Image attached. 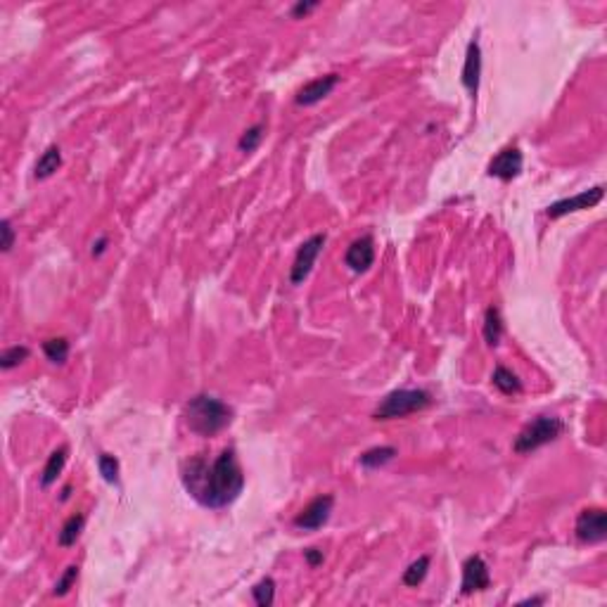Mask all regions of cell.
Wrapping results in <instances>:
<instances>
[{
    "mask_svg": "<svg viewBox=\"0 0 607 607\" xmlns=\"http://www.w3.org/2000/svg\"><path fill=\"white\" fill-rule=\"evenodd\" d=\"M491 586V577H489V565L484 562L482 555H472L463 562V584L461 589L463 593H475V591H487Z\"/></svg>",
    "mask_w": 607,
    "mask_h": 607,
    "instance_id": "obj_9",
    "label": "cell"
},
{
    "mask_svg": "<svg viewBox=\"0 0 607 607\" xmlns=\"http://www.w3.org/2000/svg\"><path fill=\"white\" fill-rule=\"evenodd\" d=\"M480 76H482V50L480 43L472 40L468 45V55H465V67H463V86L472 96L480 88Z\"/></svg>",
    "mask_w": 607,
    "mask_h": 607,
    "instance_id": "obj_13",
    "label": "cell"
},
{
    "mask_svg": "<svg viewBox=\"0 0 607 607\" xmlns=\"http://www.w3.org/2000/svg\"><path fill=\"white\" fill-rule=\"evenodd\" d=\"M105 247H107V238H100L98 245H93V256H100V254H103Z\"/></svg>",
    "mask_w": 607,
    "mask_h": 607,
    "instance_id": "obj_30",
    "label": "cell"
},
{
    "mask_svg": "<svg viewBox=\"0 0 607 607\" xmlns=\"http://www.w3.org/2000/svg\"><path fill=\"white\" fill-rule=\"evenodd\" d=\"M323 245H325V235L318 233V235H313V238H308L299 249H296L292 271H289V282H292V285H301V282L308 278L316 259H318V254L323 252Z\"/></svg>",
    "mask_w": 607,
    "mask_h": 607,
    "instance_id": "obj_6",
    "label": "cell"
},
{
    "mask_svg": "<svg viewBox=\"0 0 607 607\" xmlns=\"http://www.w3.org/2000/svg\"><path fill=\"white\" fill-rule=\"evenodd\" d=\"M183 487L204 508L221 510L235 503L245 489V475L233 449H226L216 461L195 456L183 465Z\"/></svg>",
    "mask_w": 607,
    "mask_h": 607,
    "instance_id": "obj_1",
    "label": "cell"
},
{
    "mask_svg": "<svg viewBox=\"0 0 607 607\" xmlns=\"http://www.w3.org/2000/svg\"><path fill=\"white\" fill-rule=\"evenodd\" d=\"M76 577H79V567H76V565H71V567H67V570H64V574L57 579L55 591H52V593H55V596H59V598L67 596V593L71 591L74 582H76Z\"/></svg>",
    "mask_w": 607,
    "mask_h": 607,
    "instance_id": "obj_26",
    "label": "cell"
},
{
    "mask_svg": "<svg viewBox=\"0 0 607 607\" xmlns=\"http://www.w3.org/2000/svg\"><path fill=\"white\" fill-rule=\"evenodd\" d=\"M491 380H494V387L501 389L503 394H519L522 392V382H519V377L505 366H498L494 370V377H491Z\"/></svg>",
    "mask_w": 607,
    "mask_h": 607,
    "instance_id": "obj_19",
    "label": "cell"
},
{
    "mask_svg": "<svg viewBox=\"0 0 607 607\" xmlns=\"http://www.w3.org/2000/svg\"><path fill=\"white\" fill-rule=\"evenodd\" d=\"M67 453H69V449L67 446H59L57 451H52V456L48 458V465H45V470H43V477H40V484H43V487L55 484L57 475L62 472L64 463H67Z\"/></svg>",
    "mask_w": 607,
    "mask_h": 607,
    "instance_id": "obj_17",
    "label": "cell"
},
{
    "mask_svg": "<svg viewBox=\"0 0 607 607\" xmlns=\"http://www.w3.org/2000/svg\"><path fill=\"white\" fill-rule=\"evenodd\" d=\"M316 8H318V3H296L292 8V17H304Z\"/></svg>",
    "mask_w": 607,
    "mask_h": 607,
    "instance_id": "obj_29",
    "label": "cell"
},
{
    "mask_svg": "<svg viewBox=\"0 0 607 607\" xmlns=\"http://www.w3.org/2000/svg\"><path fill=\"white\" fill-rule=\"evenodd\" d=\"M375 261V242L370 235H363V238L354 240L349 245L347 254H344V264L352 268L354 273H366Z\"/></svg>",
    "mask_w": 607,
    "mask_h": 607,
    "instance_id": "obj_10",
    "label": "cell"
},
{
    "mask_svg": "<svg viewBox=\"0 0 607 607\" xmlns=\"http://www.w3.org/2000/svg\"><path fill=\"white\" fill-rule=\"evenodd\" d=\"M427 570H429V557H427V555H420L406 572H403V584H406V586L422 584V579L427 577Z\"/></svg>",
    "mask_w": 607,
    "mask_h": 607,
    "instance_id": "obj_22",
    "label": "cell"
},
{
    "mask_svg": "<svg viewBox=\"0 0 607 607\" xmlns=\"http://www.w3.org/2000/svg\"><path fill=\"white\" fill-rule=\"evenodd\" d=\"M83 524H86V517L81 515V512H76V515H71L67 522L62 524V529H59L57 534V541L62 548H71L74 543H76V538L81 536V531H83Z\"/></svg>",
    "mask_w": 607,
    "mask_h": 607,
    "instance_id": "obj_16",
    "label": "cell"
},
{
    "mask_svg": "<svg viewBox=\"0 0 607 607\" xmlns=\"http://www.w3.org/2000/svg\"><path fill=\"white\" fill-rule=\"evenodd\" d=\"M0 235H3V240H0V249H3V252H10V249L15 247V228H12L10 219L0 221Z\"/></svg>",
    "mask_w": 607,
    "mask_h": 607,
    "instance_id": "obj_27",
    "label": "cell"
},
{
    "mask_svg": "<svg viewBox=\"0 0 607 607\" xmlns=\"http://www.w3.org/2000/svg\"><path fill=\"white\" fill-rule=\"evenodd\" d=\"M545 598H527V600H522V605H541Z\"/></svg>",
    "mask_w": 607,
    "mask_h": 607,
    "instance_id": "obj_31",
    "label": "cell"
},
{
    "mask_svg": "<svg viewBox=\"0 0 607 607\" xmlns=\"http://www.w3.org/2000/svg\"><path fill=\"white\" fill-rule=\"evenodd\" d=\"M183 417L187 429L200 437H216L233 422V408L209 394H197L185 403Z\"/></svg>",
    "mask_w": 607,
    "mask_h": 607,
    "instance_id": "obj_2",
    "label": "cell"
},
{
    "mask_svg": "<svg viewBox=\"0 0 607 607\" xmlns=\"http://www.w3.org/2000/svg\"><path fill=\"white\" fill-rule=\"evenodd\" d=\"M59 164H62V154H59V147L57 145H50L48 150L40 154V159L36 161V168H33V176L38 180L43 178H50L52 173L57 171Z\"/></svg>",
    "mask_w": 607,
    "mask_h": 607,
    "instance_id": "obj_14",
    "label": "cell"
},
{
    "mask_svg": "<svg viewBox=\"0 0 607 607\" xmlns=\"http://www.w3.org/2000/svg\"><path fill=\"white\" fill-rule=\"evenodd\" d=\"M98 468H100V475H103L105 482H110V484L119 482V461L114 456L100 453L98 456Z\"/></svg>",
    "mask_w": 607,
    "mask_h": 607,
    "instance_id": "obj_25",
    "label": "cell"
},
{
    "mask_svg": "<svg viewBox=\"0 0 607 607\" xmlns=\"http://www.w3.org/2000/svg\"><path fill=\"white\" fill-rule=\"evenodd\" d=\"M333 505H335V498L333 496H318L313 498L311 503L304 508L299 515L294 517V527L296 529H304V531H316L320 529L323 524L330 519V512H333Z\"/></svg>",
    "mask_w": 607,
    "mask_h": 607,
    "instance_id": "obj_8",
    "label": "cell"
},
{
    "mask_svg": "<svg viewBox=\"0 0 607 607\" xmlns=\"http://www.w3.org/2000/svg\"><path fill=\"white\" fill-rule=\"evenodd\" d=\"M605 197V187L603 185H596L591 187V190H584L574 195V197H565V200H557L553 202V204L545 209V214L550 216V219H562V216L567 214H574V212H582V209H591L600 204Z\"/></svg>",
    "mask_w": 607,
    "mask_h": 607,
    "instance_id": "obj_7",
    "label": "cell"
},
{
    "mask_svg": "<svg viewBox=\"0 0 607 607\" xmlns=\"http://www.w3.org/2000/svg\"><path fill=\"white\" fill-rule=\"evenodd\" d=\"M304 557H306V562L311 565V567H318V565H323V550H318V548L304 550Z\"/></svg>",
    "mask_w": 607,
    "mask_h": 607,
    "instance_id": "obj_28",
    "label": "cell"
},
{
    "mask_svg": "<svg viewBox=\"0 0 607 607\" xmlns=\"http://www.w3.org/2000/svg\"><path fill=\"white\" fill-rule=\"evenodd\" d=\"M522 164H524L522 152H519L517 147H505V150H501L494 159H491L489 176L501 178V180H512V178L519 176Z\"/></svg>",
    "mask_w": 607,
    "mask_h": 607,
    "instance_id": "obj_11",
    "label": "cell"
},
{
    "mask_svg": "<svg viewBox=\"0 0 607 607\" xmlns=\"http://www.w3.org/2000/svg\"><path fill=\"white\" fill-rule=\"evenodd\" d=\"M562 432H565L562 420L550 417V415H541V417H536V420H531L527 427L519 432L515 444H512V449H515L517 453H522V456L531 453V451H536V449L545 446V444L560 439V437H562Z\"/></svg>",
    "mask_w": 607,
    "mask_h": 607,
    "instance_id": "obj_4",
    "label": "cell"
},
{
    "mask_svg": "<svg viewBox=\"0 0 607 607\" xmlns=\"http://www.w3.org/2000/svg\"><path fill=\"white\" fill-rule=\"evenodd\" d=\"M43 354L48 356V361L62 366L67 361V356H69V342H67L64 337H55V340L43 342Z\"/></svg>",
    "mask_w": 607,
    "mask_h": 607,
    "instance_id": "obj_21",
    "label": "cell"
},
{
    "mask_svg": "<svg viewBox=\"0 0 607 607\" xmlns=\"http://www.w3.org/2000/svg\"><path fill=\"white\" fill-rule=\"evenodd\" d=\"M574 531L582 543H603L607 538V512L603 508L582 510L577 517Z\"/></svg>",
    "mask_w": 607,
    "mask_h": 607,
    "instance_id": "obj_5",
    "label": "cell"
},
{
    "mask_svg": "<svg viewBox=\"0 0 607 607\" xmlns=\"http://www.w3.org/2000/svg\"><path fill=\"white\" fill-rule=\"evenodd\" d=\"M252 596H254L256 605H259V607L273 605V600H275V582H273L271 577L261 579V582L252 589Z\"/></svg>",
    "mask_w": 607,
    "mask_h": 607,
    "instance_id": "obj_23",
    "label": "cell"
},
{
    "mask_svg": "<svg viewBox=\"0 0 607 607\" xmlns=\"http://www.w3.org/2000/svg\"><path fill=\"white\" fill-rule=\"evenodd\" d=\"M432 403L429 392L424 389H396V392L387 394L375 408L373 417L375 420H396V417H406L410 413L427 408Z\"/></svg>",
    "mask_w": 607,
    "mask_h": 607,
    "instance_id": "obj_3",
    "label": "cell"
},
{
    "mask_svg": "<svg viewBox=\"0 0 607 607\" xmlns=\"http://www.w3.org/2000/svg\"><path fill=\"white\" fill-rule=\"evenodd\" d=\"M29 349L26 347H10V349H5L3 354H0V368L3 370H12V368H17L19 363H24L26 359H29Z\"/></svg>",
    "mask_w": 607,
    "mask_h": 607,
    "instance_id": "obj_24",
    "label": "cell"
},
{
    "mask_svg": "<svg viewBox=\"0 0 607 607\" xmlns=\"http://www.w3.org/2000/svg\"><path fill=\"white\" fill-rule=\"evenodd\" d=\"M337 83H340V74H328V76L308 81V83L304 86L299 93H296L294 103L299 107H311L316 103H320L323 98H328L330 93L335 91Z\"/></svg>",
    "mask_w": 607,
    "mask_h": 607,
    "instance_id": "obj_12",
    "label": "cell"
},
{
    "mask_svg": "<svg viewBox=\"0 0 607 607\" xmlns=\"http://www.w3.org/2000/svg\"><path fill=\"white\" fill-rule=\"evenodd\" d=\"M396 456V449L394 446H377V449H370L366 451V453H361L359 463L363 465V468H382V465H387L389 461H394Z\"/></svg>",
    "mask_w": 607,
    "mask_h": 607,
    "instance_id": "obj_18",
    "label": "cell"
},
{
    "mask_svg": "<svg viewBox=\"0 0 607 607\" xmlns=\"http://www.w3.org/2000/svg\"><path fill=\"white\" fill-rule=\"evenodd\" d=\"M503 337V318L501 311L496 306H489L487 313H484V340H487L489 347H498Z\"/></svg>",
    "mask_w": 607,
    "mask_h": 607,
    "instance_id": "obj_15",
    "label": "cell"
},
{
    "mask_svg": "<svg viewBox=\"0 0 607 607\" xmlns=\"http://www.w3.org/2000/svg\"><path fill=\"white\" fill-rule=\"evenodd\" d=\"M264 124H254V126H249L245 133H242V138L238 140V147H240V152H245V154H252L256 147L261 145V140H264Z\"/></svg>",
    "mask_w": 607,
    "mask_h": 607,
    "instance_id": "obj_20",
    "label": "cell"
}]
</instances>
